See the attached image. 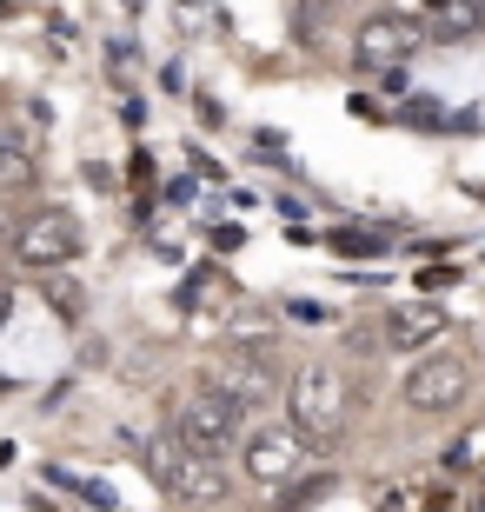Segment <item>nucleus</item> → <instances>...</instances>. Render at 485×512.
<instances>
[{"mask_svg":"<svg viewBox=\"0 0 485 512\" xmlns=\"http://www.w3.org/2000/svg\"><path fill=\"white\" fill-rule=\"evenodd\" d=\"M406 406L412 413H452V406H466L472 393V366L459 360V353H426V360L406 373Z\"/></svg>","mask_w":485,"mask_h":512,"instance_id":"4","label":"nucleus"},{"mask_svg":"<svg viewBox=\"0 0 485 512\" xmlns=\"http://www.w3.org/2000/svg\"><path fill=\"white\" fill-rule=\"evenodd\" d=\"M34 173V147L14 127H0V180H27Z\"/></svg>","mask_w":485,"mask_h":512,"instance_id":"10","label":"nucleus"},{"mask_svg":"<svg viewBox=\"0 0 485 512\" xmlns=\"http://www.w3.org/2000/svg\"><path fill=\"white\" fill-rule=\"evenodd\" d=\"M286 413H293V433L299 439L333 446L339 426H346V380H339L333 366H299L293 393H286Z\"/></svg>","mask_w":485,"mask_h":512,"instance_id":"1","label":"nucleus"},{"mask_svg":"<svg viewBox=\"0 0 485 512\" xmlns=\"http://www.w3.org/2000/svg\"><path fill=\"white\" fill-rule=\"evenodd\" d=\"M419 40H426V34H419L406 14H373L366 27H359V47H353V54H359V67H399Z\"/></svg>","mask_w":485,"mask_h":512,"instance_id":"6","label":"nucleus"},{"mask_svg":"<svg viewBox=\"0 0 485 512\" xmlns=\"http://www.w3.org/2000/svg\"><path fill=\"white\" fill-rule=\"evenodd\" d=\"M47 300H54V313H67V320H74V313H80V293H74V286H54Z\"/></svg>","mask_w":485,"mask_h":512,"instance_id":"12","label":"nucleus"},{"mask_svg":"<svg viewBox=\"0 0 485 512\" xmlns=\"http://www.w3.org/2000/svg\"><path fill=\"white\" fill-rule=\"evenodd\" d=\"M293 473H299V433L266 426V433L246 439V479H253V486H286Z\"/></svg>","mask_w":485,"mask_h":512,"instance_id":"7","label":"nucleus"},{"mask_svg":"<svg viewBox=\"0 0 485 512\" xmlns=\"http://www.w3.org/2000/svg\"><path fill=\"white\" fill-rule=\"evenodd\" d=\"M439 333H446V313L432 300H406L386 313V346H399V353H426V346H439Z\"/></svg>","mask_w":485,"mask_h":512,"instance_id":"8","label":"nucleus"},{"mask_svg":"<svg viewBox=\"0 0 485 512\" xmlns=\"http://www.w3.org/2000/svg\"><path fill=\"white\" fill-rule=\"evenodd\" d=\"M326 247L346 253V260H379V253H386V233H333Z\"/></svg>","mask_w":485,"mask_h":512,"instance_id":"11","label":"nucleus"},{"mask_svg":"<svg viewBox=\"0 0 485 512\" xmlns=\"http://www.w3.org/2000/svg\"><path fill=\"white\" fill-rule=\"evenodd\" d=\"M479 453H485V433H472L459 453H452V466H479Z\"/></svg>","mask_w":485,"mask_h":512,"instance_id":"13","label":"nucleus"},{"mask_svg":"<svg viewBox=\"0 0 485 512\" xmlns=\"http://www.w3.org/2000/svg\"><path fill=\"white\" fill-rule=\"evenodd\" d=\"M426 20L439 40H472L485 34V0H426Z\"/></svg>","mask_w":485,"mask_h":512,"instance_id":"9","label":"nucleus"},{"mask_svg":"<svg viewBox=\"0 0 485 512\" xmlns=\"http://www.w3.org/2000/svg\"><path fill=\"white\" fill-rule=\"evenodd\" d=\"M240 419H246V413H240L226 393H200V399H187V406H180V439L220 459L226 446L240 439Z\"/></svg>","mask_w":485,"mask_h":512,"instance_id":"5","label":"nucleus"},{"mask_svg":"<svg viewBox=\"0 0 485 512\" xmlns=\"http://www.w3.org/2000/svg\"><path fill=\"white\" fill-rule=\"evenodd\" d=\"M74 253H80V220L74 213L40 207V213H27V220L14 227V260L34 266V273H54V266H67Z\"/></svg>","mask_w":485,"mask_h":512,"instance_id":"3","label":"nucleus"},{"mask_svg":"<svg viewBox=\"0 0 485 512\" xmlns=\"http://www.w3.org/2000/svg\"><path fill=\"white\" fill-rule=\"evenodd\" d=\"M147 473L160 479L173 499H193V506H213V499L226 493L220 459L187 446V439H147Z\"/></svg>","mask_w":485,"mask_h":512,"instance_id":"2","label":"nucleus"}]
</instances>
